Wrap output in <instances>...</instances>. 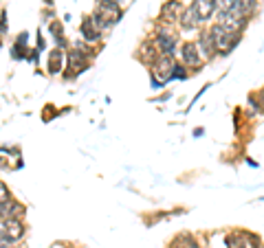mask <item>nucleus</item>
Masks as SVG:
<instances>
[{
    "label": "nucleus",
    "mask_w": 264,
    "mask_h": 248,
    "mask_svg": "<svg viewBox=\"0 0 264 248\" xmlns=\"http://www.w3.org/2000/svg\"><path fill=\"white\" fill-rule=\"evenodd\" d=\"M181 57H183L185 66H198V64H201V53H198V49H196V44H194V42L183 44V49H181Z\"/></svg>",
    "instance_id": "0eeeda50"
},
{
    "label": "nucleus",
    "mask_w": 264,
    "mask_h": 248,
    "mask_svg": "<svg viewBox=\"0 0 264 248\" xmlns=\"http://www.w3.org/2000/svg\"><path fill=\"white\" fill-rule=\"evenodd\" d=\"M88 68V59H86V53L79 51V49H73L69 51V70L71 75H79Z\"/></svg>",
    "instance_id": "20e7f679"
},
{
    "label": "nucleus",
    "mask_w": 264,
    "mask_h": 248,
    "mask_svg": "<svg viewBox=\"0 0 264 248\" xmlns=\"http://www.w3.org/2000/svg\"><path fill=\"white\" fill-rule=\"evenodd\" d=\"M51 33H55V38L62 40V36H59V33H62V26H59V22H53L51 24Z\"/></svg>",
    "instance_id": "f3484780"
},
{
    "label": "nucleus",
    "mask_w": 264,
    "mask_h": 248,
    "mask_svg": "<svg viewBox=\"0 0 264 248\" xmlns=\"http://www.w3.org/2000/svg\"><path fill=\"white\" fill-rule=\"evenodd\" d=\"M196 49L201 51V55L205 53L207 57H211L214 55V44H211V40H209V33H205V36H201V40H198V44H196Z\"/></svg>",
    "instance_id": "f8f14e48"
},
{
    "label": "nucleus",
    "mask_w": 264,
    "mask_h": 248,
    "mask_svg": "<svg viewBox=\"0 0 264 248\" xmlns=\"http://www.w3.org/2000/svg\"><path fill=\"white\" fill-rule=\"evenodd\" d=\"M0 248H13L9 239H5V237H0Z\"/></svg>",
    "instance_id": "a211bd4d"
},
{
    "label": "nucleus",
    "mask_w": 264,
    "mask_h": 248,
    "mask_svg": "<svg viewBox=\"0 0 264 248\" xmlns=\"http://www.w3.org/2000/svg\"><path fill=\"white\" fill-rule=\"evenodd\" d=\"M95 16L102 18L106 24H112V22H117V20L121 18V9H119L117 3H112V0H99Z\"/></svg>",
    "instance_id": "f03ea898"
},
{
    "label": "nucleus",
    "mask_w": 264,
    "mask_h": 248,
    "mask_svg": "<svg viewBox=\"0 0 264 248\" xmlns=\"http://www.w3.org/2000/svg\"><path fill=\"white\" fill-rule=\"evenodd\" d=\"M62 64H64V53L55 49L49 53V62H46V68H49L51 75H57L59 70H62Z\"/></svg>",
    "instance_id": "1a4fd4ad"
},
{
    "label": "nucleus",
    "mask_w": 264,
    "mask_h": 248,
    "mask_svg": "<svg viewBox=\"0 0 264 248\" xmlns=\"http://www.w3.org/2000/svg\"><path fill=\"white\" fill-rule=\"evenodd\" d=\"M227 246L229 248H257V239L249 233H234L227 237Z\"/></svg>",
    "instance_id": "423d86ee"
},
{
    "label": "nucleus",
    "mask_w": 264,
    "mask_h": 248,
    "mask_svg": "<svg viewBox=\"0 0 264 248\" xmlns=\"http://www.w3.org/2000/svg\"><path fill=\"white\" fill-rule=\"evenodd\" d=\"M3 237L9 242H18L24 237V224L20 218H5L3 222Z\"/></svg>",
    "instance_id": "7ed1b4c3"
},
{
    "label": "nucleus",
    "mask_w": 264,
    "mask_h": 248,
    "mask_svg": "<svg viewBox=\"0 0 264 248\" xmlns=\"http://www.w3.org/2000/svg\"><path fill=\"white\" fill-rule=\"evenodd\" d=\"M82 33H84V38L88 40V42H95V40H99V29H97V24L92 22V18H86L84 22H82Z\"/></svg>",
    "instance_id": "9d476101"
},
{
    "label": "nucleus",
    "mask_w": 264,
    "mask_h": 248,
    "mask_svg": "<svg viewBox=\"0 0 264 248\" xmlns=\"http://www.w3.org/2000/svg\"><path fill=\"white\" fill-rule=\"evenodd\" d=\"M209 40H211V44H214V51H220L222 55H227V53L238 44L240 36H238V33H229L222 24H216L214 29L209 31Z\"/></svg>",
    "instance_id": "f257e3e1"
},
{
    "label": "nucleus",
    "mask_w": 264,
    "mask_h": 248,
    "mask_svg": "<svg viewBox=\"0 0 264 248\" xmlns=\"http://www.w3.org/2000/svg\"><path fill=\"white\" fill-rule=\"evenodd\" d=\"M178 18H181V24L185 26V29H194V26L198 24V20H196V16H194V11H191V7H189V9L185 11V13H181Z\"/></svg>",
    "instance_id": "ddd939ff"
},
{
    "label": "nucleus",
    "mask_w": 264,
    "mask_h": 248,
    "mask_svg": "<svg viewBox=\"0 0 264 248\" xmlns=\"http://www.w3.org/2000/svg\"><path fill=\"white\" fill-rule=\"evenodd\" d=\"M216 5L220 7L222 11H234L236 5H238V0H216Z\"/></svg>",
    "instance_id": "dca6fc26"
},
{
    "label": "nucleus",
    "mask_w": 264,
    "mask_h": 248,
    "mask_svg": "<svg viewBox=\"0 0 264 248\" xmlns=\"http://www.w3.org/2000/svg\"><path fill=\"white\" fill-rule=\"evenodd\" d=\"M11 202V191L3 180H0V204H9Z\"/></svg>",
    "instance_id": "2eb2a0df"
},
{
    "label": "nucleus",
    "mask_w": 264,
    "mask_h": 248,
    "mask_svg": "<svg viewBox=\"0 0 264 248\" xmlns=\"http://www.w3.org/2000/svg\"><path fill=\"white\" fill-rule=\"evenodd\" d=\"M178 16H181V3H176V0H172V3H168L163 7V13L161 18L168 20V22H172V20H176Z\"/></svg>",
    "instance_id": "9b49d317"
},
{
    "label": "nucleus",
    "mask_w": 264,
    "mask_h": 248,
    "mask_svg": "<svg viewBox=\"0 0 264 248\" xmlns=\"http://www.w3.org/2000/svg\"><path fill=\"white\" fill-rule=\"evenodd\" d=\"M253 7H255V0H238V5H236V9L242 13V16H249L251 11H253Z\"/></svg>",
    "instance_id": "4468645a"
},
{
    "label": "nucleus",
    "mask_w": 264,
    "mask_h": 248,
    "mask_svg": "<svg viewBox=\"0 0 264 248\" xmlns=\"http://www.w3.org/2000/svg\"><path fill=\"white\" fill-rule=\"evenodd\" d=\"M214 9H216V0H194V5H191V11H194L198 24L209 20Z\"/></svg>",
    "instance_id": "39448f33"
},
{
    "label": "nucleus",
    "mask_w": 264,
    "mask_h": 248,
    "mask_svg": "<svg viewBox=\"0 0 264 248\" xmlns=\"http://www.w3.org/2000/svg\"><path fill=\"white\" fill-rule=\"evenodd\" d=\"M156 44H158V49H161L163 55H172L174 44H176V38L172 36V33H168V31H161L158 33V38H156Z\"/></svg>",
    "instance_id": "6e6552de"
}]
</instances>
